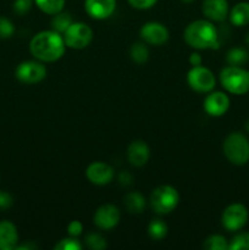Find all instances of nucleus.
Returning a JSON list of instances; mask_svg holds the SVG:
<instances>
[{
    "mask_svg": "<svg viewBox=\"0 0 249 250\" xmlns=\"http://www.w3.org/2000/svg\"><path fill=\"white\" fill-rule=\"evenodd\" d=\"M66 44L62 34L56 31H42L29 43L31 54L42 62H54L62 58Z\"/></svg>",
    "mask_w": 249,
    "mask_h": 250,
    "instance_id": "f257e3e1",
    "label": "nucleus"
},
{
    "mask_svg": "<svg viewBox=\"0 0 249 250\" xmlns=\"http://www.w3.org/2000/svg\"><path fill=\"white\" fill-rule=\"evenodd\" d=\"M185 42L194 49H217L219 34L217 29L209 20H197L190 22L183 34Z\"/></svg>",
    "mask_w": 249,
    "mask_h": 250,
    "instance_id": "f03ea898",
    "label": "nucleus"
},
{
    "mask_svg": "<svg viewBox=\"0 0 249 250\" xmlns=\"http://www.w3.org/2000/svg\"><path fill=\"white\" fill-rule=\"evenodd\" d=\"M225 156L231 164L243 166L249 161V139L241 132H232L222 144Z\"/></svg>",
    "mask_w": 249,
    "mask_h": 250,
    "instance_id": "7ed1b4c3",
    "label": "nucleus"
},
{
    "mask_svg": "<svg viewBox=\"0 0 249 250\" xmlns=\"http://www.w3.org/2000/svg\"><path fill=\"white\" fill-rule=\"evenodd\" d=\"M220 82L231 94H247L249 92V71L242 66L228 65L220 72Z\"/></svg>",
    "mask_w": 249,
    "mask_h": 250,
    "instance_id": "20e7f679",
    "label": "nucleus"
},
{
    "mask_svg": "<svg viewBox=\"0 0 249 250\" xmlns=\"http://www.w3.org/2000/svg\"><path fill=\"white\" fill-rule=\"evenodd\" d=\"M150 207L156 214L166 215L172 212L180 202V194L172 186L163 185L156 187L150 194Z\"/></svg>",
    "mask_w": 249,
    "mask_h": 250,
    "instance_id": "39448f33",
    "label": "nucleus"
},
{
    "mask_svg": "<svg viewBox=\"0 0 249 250\" xmlns=\"http://www.w3.org/2000/svg\"><path fill=\"white\" fill-rule=\"evenodd\" d=\"M62 37L68 48L84 49L93 41V31L84 22H72Z\"/></svg>",
    "mask_w": 249,
    "mask_h": 250,
    "instance_id": "423d86ee",
    "label": "nucleus"
},
{
    "mask_svg": "<svg viewBox=\"0 0 249 250\" xmlns=\"http://www.w3.org/2000/svg\"><path fill=\"white\" fill-rule=\"evenodd\" d=\"M187 82L198 93H210L215 88L216 80L209 68L204 66H193L187 75Z\"/></svg>",
    "mask_w": 249,
    "mask_h": 250,
    "instance_id": "0eeeda50",
    "label": "nucleus"
},
{
    "mask_svg": "<svg viewBox=\"0 0 249 250\" xmlns=\"http://www.w3.org/2000/svg\"><path fill=\"white\" fill-rule=\"evenodd\" d=\"M248 209L243 204L234 203L228 205L222 212V226L229 232H237L243 229L248 222Z\"/></svg>",
    "mask_w": 249,
    "mask_h": 250,
    "instance_id": "6e6552de",
    "label": "nucleus"
},
{
    "mask_svg": "<svg viewBox=\"0 0 249 250\" xmlns=\"http://www.w3.org/2000/svg\"><path fill=\"white\" fill-rule=\"evenodd\" d=\"M15 75L20 82L34 84L46 77V67L42 61H23L16 67Z\"/></svg>",
    "mask_w": 249,
    "mask_h": 250,
    "instance_id": "1a4fd4ad",
    "label": "nucleus"
},
{
    "mask_svg": "<svg viewBox=\"0 0 249 250\" xmlns=\"http://www.w3.org/2000/svg\"><path fill=\"white\" fill-rule=\"evenodd\" d=\"M85 176L88 181L95 186L109 185L115 176V171L109 164L103 161L92 163L85 170Z\"/></svg>",
    "mask_w": 249,
    "mask_h": 250,
    "instance_id": "9d476101",
    "label": "nucleus"
},
{
    "mask_svg": "<svg viewBox=\"0 0 249 250\" xmlns=\"http://www.w3.org/2000/svg\"><path fill=\"white\" fill-rule=\"evenodd\" d=\"M93 221L100 229H112L120 222V210L112 204L102 205L95 211Z\"/></svg>",
    "mask_w": 249,
    "mask_h": 250,
    "instance_id": "9b49d317",
    "label": "nucleus"
},
{
    "mask_svg": "<svg viewBox=\"0 0 249 250\" xmlns=\"http://www.w3.org/2000/svg\"><path fill=\"white\" fill-rule=\"evenodd\" d=\"M141 37L145 43L151 45H163L168 39V31L163 23L148 22L141 28Z\"/></svg>",
    "mask_w": 249,
    "mask_h": 250,
    "instance_id": "f8f14e48",
    "label": "nucleus"
},
{
    "mask_svg": "<svg viewBox=\"0 0 249 250\" xmlns=\"http://www.w3.org/2000/svg\"><path fill=\"white\" fill-rule=\"evenodd\" d=\"M229 109V98L224 92H212L205 98L204 110L212 117H220Z\"/></svg>",
    "mask_w": 249,
    "mask_h": 250,
    "instance_id": "ddd939ff",
    "label": "nucleus"
},
{
    "mask_svg": "<svg viewBox=\"0 0 249 250\" xmlns=\"http://www.w3.org/2000/svg\"><path fill=\"white\" fill-rule=\"evenodd\" d=\"M84 9L92 19L105 20L114 14L116 0H84Z\"/></svg>",
    "mask_w": 249,
    "mask_h": 250,
    "instance_id": "4468645a",
    "label": "nucleus"
},
{
    "mask_svg": "<svg viewBox=\"0 0 249 250\" xmlns=\"http://www.w3.org/2000/svg\"><path fill=\"white\" fill-rule=\"evenodd\" d=\"M202 11L209 21L222 22L228 17V1L227 0H204Z\"/></svg>",
    "mask_w": 249,
    "mask_h": 250,
    "instance_id": "2eb2a0df",
    "label": "nucleus"
},
{
    "mask_svg": "<svg viewBox=\"0 0 249 250\" xmlns=\"http://www.w3.org/2000/svg\"><path fill=\"white\" fill-rule=\"evenodd\" d=\"M150 156V149L143 141H134L127 149V159L134 167H142L145 165Z\"/></svg>",
    "mask_w": 249,
    "mask_h": 250,
    "instance_id": "dca6fc26",
    "label": "nucleus"
},
{
    "mask_svg": "<svg viewBox=\"0 0 249 250\" xmlns=\"http://www.w3.org/2000/svg\"><path fill=\"white\" fill-rule=\"evenodd\" d=\"M19 246V232L11 221H0V250H12Z\"/></svg>",
    "mask_w": 249,
    "mask_h": 250,
    "instance_id": "f3484780",
    "label": "nucleus"
},
{
    "mask_svg": "<svg viewBox=\"0 0 249 250\" xmlns=\"http://www.w3.org/2000/svg\"><path fill=\"white\" fill-rule=\"evenodd\" d=\"M228 17L233 26H247L249 23V2L241 1L234 5L229 11Z\"/></svg>",
    "mask_w": 249,
    "mask_h": 250,
    "instance_id": "a211bd4d",
    "label": "nucleus"
},
{
    "mask_svg": "<svg viewBox=\"0 0 249 250\" xmlns=\"http://www.w3.org/2000/svg\"><path fill=\"white\" fill-rule=\"evenodd\" d=\"M124 203L131 214H142L145 209V199L139 192H131L126 194Z\"/></svg>",
    "mask_w": 249,
    "mask_h": 250,
    "instance_id": "6ab92c4d",
    "label": "nucleus"
},
{
    "mask_svg": "<svg viewBox=\"0 0 249 250\" xmlns=\"http://www.w3.org/2000/svg\"><path fill=\"white\" fill-rule=\"evenodd\" d=\"M226 61L231 66H243L249 61V53L243 48H232L227 51Z\"/></svg>",
    "mask_w": 249,
    "mask_h": 250,
    "instance_id": "aec40b11",
    "label": "nucleus"
},
{
    "mask_svg": "<svg viewBox=\"0 0 249 250\" xmlns=\"http://www.w3.org/2000/svg\"><path fill=\"white\" fill-rule=\"evenodd\" d=\"M72 17L68 12H59V14L53 15V20H51V26H53L54 31L59 32L60 34H63L66 29L72 24Z\"/></svg>",
    "mask_w": 249,
    "mask_h": 250,
    "instance_id": "412c9836",
    "label": "nucleus"
},
{
    "mask_svg": "<svg viewBox=\"0 0 249 250\" xmlns=\"http://www.w3.org/2000/svg\"><path fill=\"white\" fill-rule=\"evenodd\" d=\"M37 6L48 15H56L61 12L65 6V0H34Z\"/></svg>",
    "mask_w": 249,
    "mask_h": 250,
    "instance_id": "4be33fe9",
    "label": "nucleus"
},
{
    "mask_svg": "<svg viewBox=\"0 0 249 250\" xmlns=\"http://www.w3.org/2000/svg\"><path fill=\"white\" fill-rule=\"evenodd\" d=\"M148 233L154 241H161L167 234V225L160 219H154L148 226Z\"/></svg>",
    "mask_w": 249,
    "mask_h": 250,
    "instance_id": "5701e85b",
    "label": "nucleus"
},
{
    "mask_svg": "<svg viewBox=\"0 0 249 250\" xmlns=\"http://www.w3.org/2000/svg\"><path fill=\"white\" fill-rule=\"evenodd\" d=\"M131 59L138 65L146 62L149 59V49L144 43H136L131 46L129 50Z\"/></svg>",
    "mask_w": 249,
    "mask_h": 250,
    "instance_id": "b1692460",
    "label": "nucleus"
},
{
    "mask_svg": "<svg viewBox=\"0 0 249 250\" xmlns=\"http://www.w3.org/2000/svg\"><path fill=\"white\" fill-rule=\"evenodd\" d=\"M203 247L207 250H227L228 249V242L221 234H212L205 239Z\"/></svg>",
    "mask_w": 249,
    "mask_h": 250,
    "instance_id": "393cba45",
    "label": "nucleus"
},
{
    "mask_svg": "<svg viewBox=\"0 0 249 250\" xmlns=\"http://www.w3.org/2000/svg\"><path fill=\"white\" fill-rule=\"evenodd\" d=\"M229 250H249V232L236 234L228 243Z\"/></svg>",
    "mask_w": 249,
    "mask_h": 250,
    "instance_id": "a878e982",
    "label": "nucleus"
},
{
    "mask_svg": "<svg viewBox=\"0 0 249 250\" xmlns=\"http://www.w3.org/2000/svg\"><path fill=\"white\" fill-rule=\"evenodd\" d=\"M84 243L88 248L93 250H103L107 247L105 238L99 233H88L84 237Z\"/></svg>",
    "mask_w": 249,
    "mask_h": 250,
    "instance_id": "bb28decb",
    "label": "nucleus"
},
{
    "mask_svg": "<svg viewBox=\"0 0 249 250\" xmlns=\"http://www.w3.org/2000/svg\"><path fill=\"white\" fill-rule=\"evenodd\" d=\"M55 250H81L82 249V244L80 241L76 239V237H71V238H63L55 244L54 247Z\"/></svg>",
    "mask_w": 249,
    "mask_h": 250,
    "instance_id": "cd10ccee",
    "label": "nucleus"
},
{
    "mask_svg": "<svg viewBox=\"0 0 249 250\" xmlns=\"http://www.w3.org/2000/svg\"><path fill=\"white\" fill-rule=\"evenodd\" d=\"M15 33V26L9 19L0 16V39H7Z\"/></svg>",
    "mask_w": 249,
    "mask_h": 250,
    "instance_id": "c85d7f7f",
    "label": "nucleus"
},
{
    "mask_svg": "<svg viewBox=\"0 0 249 250\" xmlns=\"http://www.w3.org/2000/svg\"><path fill=\"white\" fill-rule=\"evenodd\" d=\"M32 4H33L32 0H15L14 2L15 14L20 15V16H23V15H26L27 12H29V10L32 9Z\"/></svg>",
    "mask_w": 249,
    "mask_h": 250,
    "instance_id": "c756f323",
    "label": "nucleus"
},
{
    "mask_svg": "<svg viewBox=\"0 0 249 250\" xmlns=\"http://www.w3.org/2000/svg\"><path fill=\"white\" fill-rule=\"evenodd\" d=\"M156 1L158 0H128L129 5L138 10L150 9V7H153L156 4Z\"/></svg>",
    "mask_w": 249,
    "mask_h": 250,
    "instance_id": "7c9ffc66",
    "label": "nucleus"
},
{
    "mask_svg": "<svg viewBox=\"0 0 249 250\" xmlns=\"http://www.w3.org/2000/svg\"><path fill=\"white\" fill-rule=\"evenodd\" d=\"M67 232L71 237H78L83 232V225L78 220L71 221L67 226Z\"/></svg>",
    "mask_w": 249,
    "mask_h": 250,
    "instance_id": "2f4dec72",
    "label": "nucleus"
},
{
    "mask_svg": "<svg viewBox=\"0 0 249 250\" xmlns=\"http://www.w3.org/2000/svg\"><path fill=\"white\" fill-rule=\"evenodd\" d=\"M12 205V197L7 192L0 190V209H9Z\"/></svg>",
    "mask_w": 249,
    "mask_h": 250,
    "instance_id": "473e14b6",
    "label": "nucleus"
},
{
    "mask_svg": "<svg viewBox=\"0 0 249 250\" xmlns=\"http://www.w3.org/2000/svg\"><path fill=\"white\" fill-rule=\"evenodd\" d=\"M132 180H133V177H132L131 173L127 172V171H122L119 175V182L121 183L122 186H129L132 183Z\"/></svg>",
    "mask_w": 249,
    "mask_h": 250,
    "instance_id": "72a5a7b5",
    "label": "nucleus"
},
{
    "mask_svg": "<svg viewBox=\"0 0 249 250\" xmlns=\"http://www.w3.org/2000/svg\"><path fill=\"white\" fill-rule=\"evenodd\" d=\"M202 62H203V59H202V56H200V54H198V53L190 54L189 63L192 65V67L193 66H200L202 65Z\"/></svg>",
    "mask_w": 249,
    "mask_h": 250,
    "instance_id": "f704fd0d",
    "label": "nucleus"
},
{
    "mask_svg": "<svg viewBox=\"0 0 249 250\" xmlns=\"http://www.w3.org/2000/svg\"><path fill=\"white\" fill-rule=\"evenodd\" d=\"M182 2H185V4H190V2H193L194 0H181Z\"/></svg>",
    "mask_w": 249,
    "mask_h": 250,
    "instance_id": "c9c22d12",
    "label": "nucleus"
},
{
    "mask_svg": "<svg viewBox=\"0 0 249 250\" xmlns=\"http://www.w3.org/2000/svg\"><path fill=\"white\" fill-rule=\"evenodd\" d=\"M246 43L249 45V33L247 34V37H246Z\"/></svg>",
    "mask_w": 249,
    "mask_h": 250,
    "instance_id": "e433bc0d",
    "label": "nucleus"
},
{
    "mask_svg": "<svg viewBox=\"0 0 249 250\" xmlns=\"http://www.w3.org/2000/svg\"><path fill=\"white\" fill-rule=\"evenodd\" d=\"M247 129H248V131H249V122H248V124H247Z\"/></svg>",
    "mask_w": 249,
    "mask_h": 250,
    "instance_id": "4c0bfd02",
    "label": "nucleus"
}]
</instances>
